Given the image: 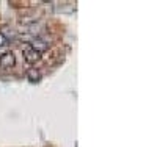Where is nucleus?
<instances>
[{"label":"nucleus","mask_w":157,"mask_h":147,"mask_svg":"<svg viewBox=\"0 0 157 147\" xmlns=\"http://www.w3.org/2000/svg\"><path fill=\"white\" fill-rule=\"evenodd\" d=\"M30 47L33 49V50H36L38 53H43L44 52H47L49 50V47H50V44L46 41L44 38H41V36H38V38H35V39H32V44H30Z\"/></svg>","instance_id":"nucleus-1"},{"label":"nucleus","mask_w":157,"mask_h":147,"mask_svg":"<svg viewBox=\"0 0 157 147\" xmlns=\"http://www.w3.org/2000/svg\"><path fill=\"white\" fill-rule=\"evenodd\" d=\"M14 64H16V57H14V53H13V52H6V53H3V55L0 57V68L10 69Z\"/></svg>","instance_id":"nucleus-2"},{"label":"nucleus","mask_w":157,"mask_h":147,"mask_svg":"<svg viewBox=\"0 0 157 147\" xmlns=\"http://www.w3.org/2000/svg\"><path fill=\"white\" fill-rule=\"evenodd\" d=\"M39 58H41V53H38L36 50H33L30 46L24 49V60L27 61V63L33 64V63H36Z\"/></svg>","instance_id":"nucleus-3"},{"label":"nucleus","mask_w":157,"mask_h":147,"mask_svg":"<svg viewBox=\"0 0 157 147\" xmlns=\"http://www.w3.org/2000/svg\"><path fill=\"white\" fill-rule=\"evenodd\" d=\"M25 28H27V33H39L43 30V24L41 22H38V20H35V22H32V24H27L25 25Z\"/></svg>","instance_id":"nucleus-4"},{"label":"nucleus","mask_w":157,"mask_h":147,"mask_svg":"<svg viewBox=\"0 0 157 147\" xmlns=\"http://www.w3.org/2000/svg\"><path fill=\"white\" fill-rule=\"evenodd\" d=\"M27 77H29V80H30V82H33V83L39 82V78H41V75H39L38 69H30V71L27 72Z\"/></svg>","instance_id":"nucleus-5"},{"label":"nucleus","mask_w":157,"mask_h":147,"mask_svg":"<svg viewBox=\"0 0 157 147\" xmlns=\"http://www.w3.org/2000/svg\"><path fill=\"white\" fill-rule=\"evenodd\" d=\"M8 42H10L8 39H6L2 33H0V47H6V46H8Z\"/></svg>","instance_id":"nucleus-6"}]
</instances>
